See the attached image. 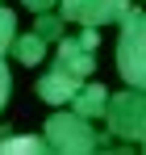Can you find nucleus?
Wrapping results in <instances>:
<instances>
[{"mask_svg": "<svg viewBox=\"0 0 146 155\" xmlns=\"http://www.w3.org/2000/svg\"><path fill=\"white\" fill-rule=\"evenodd\" d=\"M117 71H121L125 88H142V80H146V17H142L138 4H129V13L121 17Z\"/></svg>", "mask_w": 146, "mask_h": 155, "instance_id": "f257e3e1", "label": "nucleus"}, {"mask_svg": "<svg viewBox=\"0 0 146 155\" xmlns=\"http://www.w3.org/2000/svg\"><path fill=\"white\" fill-rule=\"evenodd\" d=\"M104 122H109V134L142 147V134H146V97H142V88H125L117 97H109L104 101Z\"/></svg>", "mask_w": 146, "mask_h": 155, "instance_id": "f03ea898", "label": "nucleus"}, {"mask_svg": "<svg viewBox=\"0 0 146 155\" xmlns=\"http://www.w3.org/2000/svg\"><path fill=\"white\" fill-rule=\"evenodd\" d=\"M42 138H46L50 151H59V155H88V151H96L92 126L79 113H50L46 126H42Z\"/></svg>", "mask_w": 146, "mask_h": 155, "instance_id": "7ed1b4c3", "label": "nucleus"}, {"mask_svg": "<svg viewBox=\"0 0 146 155\" xmlns=\"http://www.w3.org/2000/svg\"><path fill=\"white\" fill-rule=\"evenodd\" d=\"M129 13V0H59V17L75 21V25H113Z\"/></svg>", "mask_w": 146, "mask_h": 155, "instance_id": "20e7f679", "label": "nucleus"}, {"mask_svg": "<svg viewBox=\"0 0 146 155\" xmlns=\"http://www.w3.org/2000/svg\"><path fill=\"white\" fill-rule=\"evenodd\" d=\"M79 84H84V80L67 76V71H46V76H38L33 92H38V101H46V105H54V109H63V105H71V97L79 92Z\"/></svg>", "mask_w": 146, "mask_h": 155, "instance_id": "39448f33", "label": "nucleus"}, {"mask_svg": "<svg viewBox=\"0 0 146 155\" xmlns=\"http://www.w3.org/2000/svg\"><path fill=\"white\" fill-rule=\"evenodd\" d=\"M96 67V54L92 51H79L75 38H59V51H54V71H67L75 80H88Z\"/></svg>", "mask_w": 146, "mask_h": 155, "instance_id": "423d86ee", "label": "nucleus"}, {"mask_svg": "<svg viewBox=\"0 0 146 155\" xmlns=\"http://www.w3.org/2000/svg\"><path fill=\"white\" fill-rule=\"evenodd\" d=\"M104 101H109V88L104 84H79V92L71 97V113H79V117H104Z\"/></svg>", "mask_w": 146, "mask_h": 155, "instance_id": "0eeeda50", "label": "nucleus"}, {"mask_svg": "<svg viewBox=\"0 0 146 155\" xmlns=\"http://www.w3.org/2000/svg\"><path fill=\"white\" fill-rule=\"evenodd\" d=\"M8 54H13L17 63H25V67H38V63L46 59V42H42V38L29 29V34H17V38H13Z\"/></svg>", "mask_w": 146, "mask_h": 155, "instance_id": "6e6552de", "label": "nucleus"}, {"mask_svg": "<svg viewBox=\"0 0 146 155\" xmlns=\"http://www.w3.org/2000/svg\"><path fill=\"white\" fill-rule=\"evenodd\" d=\"M42 151H50V147L38 134H4L0 138V155H42Z\"/></svg>", "mask_w": 146, "mask_h": 155, "instance_id": "1a4fd4ad", "label": "nucleus"}, {"mask_svg": "<svg viewBox=\"0 0 146 155\" xmlns=\"http://www.w3.org/2000/svg\"><path fill=\"white\" fill-rule=\"evenodd\" d=\"M33 34H38L46 46H50V42H59V38H63V17H59V13H38Z\"/></svg>", "mask_w": 146, "mask_h": 155, "instance_id": "9d476101", "label": "nucleus"}, {"mask_svg": "<svg viewBox=\"0 0 146 155\" xmlns=\"http://www.w3.org/2000/svg\"><path fill=\"white\" fill-rule=\"evenodd\" d=\"M13 38H17V13L0 4V59L8 54V46H13Z\"/></svg>", "mask_w": 146, "mask_h": 155, "instance_id": "9b49d317", "label": "nucleus"}, {"mask_svg": "<svg viewBox=\"0 0 146 155\" xmlns=\"http://www.w3.org/2000/svg\"><path fill=\"white\" fill-rule=\"evenodd\" d=\"M75 46H79V51H92V54H96V51H100V34H96L92 25H84V34L75 38Z\"/></svg>", "mask_w": 146, "mask_h": 155, "instance_id": "f8f14e48", "label": "nucleus"}, {"mask_svg": "<svg viewBox=\"0 0 146 155\" xmlns=\"http://www.w3.org/2000/svg\"><path fill=\"white\" fill-rule=\"evenodd\" d=\"M8 92H13V76H8V67H4V59H0V109L8 105Z\"/></svg>", "mask_w": 146, "mask_h": 155, "instance_id": "ddd939ff", "label": "nucleus"}, {"mask_svg": "<svg viewBox=\"0 0 146 155\" xmlns=\"http://www.w3.org/2000/svg\"><path fill=\"white\" fill-rule=\"evenodd\" d=\"M25 8H33V13H50L54 0H25Z\"/></svg>", "mask_w": 146, "mask_h": 155, "instance_id": "4468645a", "label": "nucleus"}]
</instances>
